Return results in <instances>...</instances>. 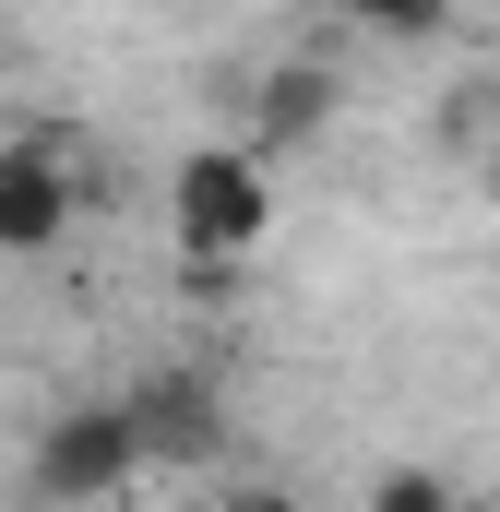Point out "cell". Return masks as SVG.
<instances>
[{
  "mask_svg": "<svg viewBox=\"0 0 500 512\" xmlns=\"http://www.w3.org/2000/svg\"><path fill=\"white\" fill-rule=\"evenodd\" d=\"M262 227H274V167L250 143H191L167 167V239L191 262H250Z\"/></svg>",
  "mask_w": 500,
  "mask_h": 512,
  "instance_id": "obj_1",
  "label": "cell"
},
{
  "mask_svg": "<svg viewBox=\"0 0 500 512\" xmlns=\"http://www.w3.org/2000/svg\"><path fill=\"white\" fill-rule=\"evenodd\" d=\"M143 477V429H131V393H96V405H60L36 429V501H120Z\"/></svg>",
  "mask_w": 500,
  "mask_h": 512,
  "instance_id": "obj_2",
  "label": "cell"
},
{
  "mask_svg": "<svg viewBox=\"0 0 500 512\" xmlns=\"http://www.w3.org/2000/svg\"><path fill=\"white\" fill-rule=\"evenodd\" d=\"M72 215H84V179H72V143L60 131H12L0 143V251L36 262L72 239Z\"/></svg>",
  "mask_w": 500,
  "mask_h": 512,
  "instance_id": "obj_3",
  "label": "cell"
},
{
  "mask_svg": "<svg viewBox=\"0 0 500 512\" xmlns=\"http://www.w3.org/2000/svg\"><path fill=\"white\" fill-rule=\"evenodd\" d=\"M131 429H143V465H215L227 453V382L215 370H143Z\"/></svg>",
  "mask_w": 500,
  "mask_h": 512,
  "instance_id": "obj_4",
  "label": "cell"
},
{
  "mask_svg": "<svg viewBox=\"0 0 500 512\" xmlns=\"http://www.w3.org/2000/svg\"><path fill=\"white\" fill-rule=\"evenodd\" d=\"M346 108V72L334 60H274L262 84H250V155H298V143H322Z\"/></svg>",
  "mask_w": 500,
  "mask_h": 512,
  "instance_id": "obj_5",
  "label": "cell"
},
{
  "mask_svg": "<svg viewBox=\"0 0 500 512\" xmlns=\"http://www.w3.org/2000/svg\"><path fill=\"white\" fill-rule=\"evenodd\" d=\"M370 512H465V489L441 465H393V477H370Z\"/></svg>",
  "mask_w": 500,
  "mask_h": 512,
  "instance_id": "obj_6",
  "label": "cell"
},
{
  "mask_svg": "<svg viewBox=\"0 0 500 512\" xmlns=\"http://www.w3.org/2000/svg\"><path fill=\"white\" fill-rule=\"evenodd\" d=\"M346 24H370V36H441L453 24V0H334Z\"/></svg>",
  "mask_w": 500,
  "mask_h": 512,
  "instance_id": "obj_7",
  "label": "cell"
},
{
  "mask_svg": "<svg viewBox=\"0 0 500 512\" xmlns=\"http://www.w3.org/2000/svg\"><path fill=\"white\" fill-rule=\"evenodd\" d=\"M227 512H286V501H274V489H250V501H227Z\"/></svg>",
  "mask_w": 500,
  "mask_h": 512,
  "instance_id": "obj_8",
  "label": "cell"
}]
</instances>
